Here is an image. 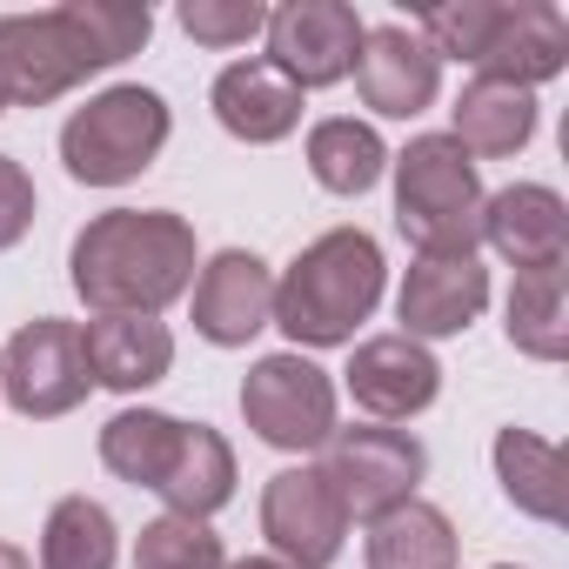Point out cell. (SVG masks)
Returning <instances> with one entry per match:
<instances>
[{"label":"cell","instance_id":"6da1fadb","mask_svg":"<svg viewBox=\"0 0 569 569\" xmlns=\"http://www.w3.org/2000/svg\"><path fill=\"white\" fill-rule=\"evenodd\" d=\"M194 228L174 208H108L68 248V281L94 316H161L194 289Z\"/></svg>","mask_w":569,"mask_h":569},{"label":"cell","instance_id":"7a4b0ae2","mask_svg":"<svg viewBox=\"0 0 569 569\" xmlns=\"http://www.w3.org/2000/svg\"><path fill=\"white\" fill-rule=\"evenodd\" d=\"M382 281H389L382 241L369 228H329L274 281V316L268 322L296 342V356L302 349H342L376 316Z\"/></svg>","mask_w":569,"mask_h":569},{"label":"cell","instance_id":"3957f363","mask_svg":"<svg viewBox=\"0 0 569 569\" xmlns=\"http://www.w3.org/2000/svg\"><path fill=\"white\" fill-rule=\"evenodd\" d=\"M396 168V228L416 254H476L482 248V174L449 134H416Z\"/></svg>","mask_w":569,"mask_h":569},{"label":"cell","instance_id":"277c9868","mask_svg":"<svg viewBox=\"0 0 569 569\" xmlns=\"http://www.w3.org/2000/svg\"><path fill=\"white\" fill-rule=\"evenodd\" d=\"M168 101L141 81H121V88H101L88 108L68 114L61 128V161L81 188H121L134 174H148L168 148Z\"/></svg>","mask_w":569,"mask_h":569},{"label":"cell","instance_id":"5b68a950","mask_svg":"<svg viewBox=\"0 0 569 569\" xmlns=\"http://www.w3.org/2000/svg\"><path fill=\"white\" fill-rule=\"evenodd\" d=\"M241 422L254 429V442L281 449V456H309L322 449L342 422H336V382L329 369H316L309 356L281 349V356H261L248 376H241Z\"/></svg>","mask_w":569,"mask_h":569},{"label":"cell","instance_id":"8992f818","mask_svg":"<svg viewBox=\"0 0 569 569\" xmlns=\"http://www.w3.org/2000/svg\"><path fill=\"white\" fill-rule=\"evenodd\" d=\"M322 482L336 489V502L349 509V522H376L389 516L396 502L416 496V482L429 476V449L409 436V429H389V422H356V429H336L322 442Z\"/></svg>","mask_w":569,"mask_h":569},{"label":"cell","instance_id":"52a82bcc","mask_svg":"<svg viewBox=\"0 0 569 569\" xmlns=\"http://www.w3.org/2000/svg\"><path fill=\"white\" fill-rule=\"evenodd\" d=\"M94 389L88 376V349H81V322L61 316H34L14 329V342L0 349V402L28 422H54L68 409H81Z\"/></svg>","mask_w":569,"mask_h":569},{"label":"cell","instance_id":"ba28073f","mask_svg":"<svg viewBox=\"0 0 569 569\" xmlns=\"http://www.w3.org/2000/svg\"><path fill=\"white\" fill-rule=\"evenodd\" d=\"M261 34H268L261 61H274L281 74L309 94V88L349 81L356 48H362V14L349 8V0H281V8H268Z\"/></svg>","mask_w":569,"mask_h":569},{"label":"cell","instance_id":"9c48e42d","mask_svg":"<svg viewBox=\"0 0 569 569\" xmlns=\"http://www.w3.org/2000/svg\"><path fill=\"white\" fill-rule=\"evenodd\" d=\"M261 536L274 549V562L289 569H329L349 542V509L336 502V489L322 482V469H281L261 489Z\"/></svg>","mask_w":569,"mask_h":569},{"label":"cell","instance_id":"30bf717a","mask_svg":"<svg viewBox=\"0 0 569 569\" xmlns=\"http://www.w3.org/2000/svg\"><path fill=\"white\" fill-rule=\"evenodd\" d=\"M188 309H194V336L214 342V349H248L268 316H274V274L254 248H221L201 261L194 289H188Z\"/></svg>","mask_w":569,"mask_h":569},{"label":"cell","instance_id":"8fae6325","mask_svg":"<svg viewBox=\"0 0 569 569\" xmlns=\"http://www.w3.org/2000/svg\"><path fill=\"white\" fill-rule=\"evenodd\" d=\"M489 309V268L476 254H416L396 289V336L409 342H449Z\"/></svg>","mask_w":569,"mask_h":569},{"label":"cell","instance_id":"7c38bea8","mask_svg":"<svg viewBox=\"0 0 569 569\" xmlns=\"http://www.w3.org/2000/svg\"><path fill=\"white\" fill-rule=\"evenodd\" d=\"M81 81H88V68H81V54H74V41H68L54 8L0 14V101L48 108V101H61Z\"/></svg>","mask_w":569,"mask_h":569},{"label":"cell","instance_id":"4fadbf2b","mask_svg":"<svg viewBox=\"0 0 569 569\" xmlns=\"http://www.w3.org/2000/svg\"><path fill=\"white\" fill-rule=\"evenodd\" d=\"M356 94L362 108H376L382 121H416L436 88H442V61L429 54V41L402 21L389 28H362V48H356Z\"/></svg>","mask_w":569,"mask_h":569},{"label":"cell","instance_id":"5bb4252c","mask_svg":"<svg viewBox=\"0 0 569 569\" xmlns=\"http://www.w3.org/2000/svg\"><path fill=\"white\" fill-rule=\"evenodd\" d=\"M342 382H349L356 409H369L376 422H409L442 396V362L409 336H369V342H356Z\"/></svg>","mask_w":569,"mask_h":569},{"label":"cell","instance_id":"9a60e30c","mask_svg":"<svg viewBox=\"0 0 569 569\" xmlns=\"http://www.w3.org/2000/svg\"><path fill=\"white\" fill-rule=\"evenodd\" d=\"M482 241L516 268H562L569 261V208L556 188L542 181H516V188H496L482 194Z\"/></svg>","mask_w":569,"mask_h":569},{"label":"cell","instance_id":"2e32d148","mask_svg":"<svg viewBox=\"0 0 569 569\" xmlns=\"http://www.w3.org/2000/svg\"><path fill=\"white\" fill-rule=\"evenodd\" d=\"M208 108H214V121H221L234 141H248V148L289 141V134L302 128V88L281 74L274 61H261V54L228 61V68L214 74V88H208Z\"/></svg>","mask_w":569,"mask_h":569},{"label":"cell","instance_id":"e0dca14e","mask_svg":"<svg viewBox=\"0 0 569 569\" xmlns=\"http://www.w3.org/2000/svg\"><path fill=\"white\" fill-rule=\"evenodd\" d=\"M569 68V21L549 8V0H502V14H496V34L476 61L482 81H509L522 94H536L542 81H556Z\"/></svg>","mask_w":569,"mask_h":569},{"label":"cell","instance_id":"ac0fdd59","mask_svg":"<svg viewBox=\"0 0 569 569\" xmlns=\"http://www.w3.org/2000/svg\"><path fill=\"white\" fill-rule=\"evenodd\" d=\"M81 349H88L94 389H114V396H141L174 369V336L161 316H94L81 322Z\"/></svg>","mask_w":569,"mask_h":569},{"label":"cell","instance_id":"d6986e66","mask_svg":"<svg viewBox=\"0 0 569 569\" xmlns=\"http://www.w3.org/2000/svg\"><path fill=\"white\" fill-rule=\"evenodd\" d=\"M449 141L476 161H502V154H522L536 141V94L509 88V81H469L449 108Z\"/></svg>","mask_w":569,"mask_h":569},{"label":"cell","instance_id":"ffe728a7","mask_svg":"<svg viewBox=\"0 0 569 569\" xmlns=\"http://www.w3.org/2000/svg\"><path fill=\"white\" fill-rule=\"evenodd\" d=\"M456 556H462L456 522L436 502H422V496H409L389 516H376L369 522V542H362V562L369 569H456Z\"/></svg>","mask_w":569,"mask_h":569},{"label":"cell","instance_id":"44dd1931","mask_svg":"<svg viewBox=\"0 0 569 569\" xmlns=\"http://www.w3.org/2000/svg\"><path fill=\"white\" fill-rule=\"evenodd\" d=\"M502 329H509V349H522L529 362H562L569 356V261L516 274Z\"/></svg>","mask_w":569,"mask_h":569},{"label":"cell","instance_id":"7402d4cb","mask_svg":"<svg viewBox=\"0 0 569 569\" xmlns=\"http://www.w3.org/2000/svg\"><path fill=\"white\" fill-rule=\"evenodd\" d=\"M154 496L168 502V516L208 522L234 496V449H228V436L208 429V422H188L181 429V449H174V469H168V482Z\"/></svg>","mask_w":569,"mask_h":569},{"label":"cell","instance_id":"603a6c76","mask_svg":"<svg viewBox=\"0 0 569 569\" xmlns=\"http://www.w3.org/2000/svg\"><path fill=\"white\" fill-rule=\"evenodd\" d=\"M489 456H496L502 496L522 516H536V522H562L569 516V502H562V449L549 436H536V429H496Z\"/></svg>","mask_w":569,"mask_h":569},{"label":"cell","instance_id":"cb8c5ba5","mask_svg":"<svg viewBox=\"0 0 569 569\" xmlns=\"http://www.w3.org/2000/svg\"><path fill=\"white\" fill-rule=\"evenodd\" d=\"M309 174L329 188V194H369L382 174H389V148H382V134L369 128V121H356V114H329V121H316L309 128Z\"/></svg>","mask_w":569,"mask_h":569},{"label":"cell","instance_id":"d4e9b609","mask_svg":"<svg viewBox=\"0 0 569 569\" xmlns=\"http://www.w3.org/2000/svg\"><path fill=\"white\" fill-rule=\"evenodd\" d=\"M181 429H188V422L168 416V409H121V416H108V429H101V462H108L121 482H134V489H161L168 469H174Z\"/></svg>","mask_w":569,"mask_h":569},{"label":"cell","instance_id":"484cf974","mask_svg":"<svg viewBox=\"0 0 569 569\" xmlns=\"http://www.w3.org/2000/svg\"><path fill=\"white\" fill-rule=\"evenodd\" d=\"M54 14H61V28H68V41H74V54H81L88 74L121 68L154 34V14L148 8H128V0H61Z\"/></svg>","mask_w":569,"mask_h":569},{"label":"cell","instance_id":"4316f807","mask_svg":"<svg viewBox=\"0 0 569 569\" xmlns=\"http://www.w3.org/2000/svg\"><path fill=\"white\" fill-rule=\"evenodd\" d=\"M121 529L94 496H61L41 522V569H114Z\"/></svg>","mask_w":569,"mask_h":569},{"label":"cell","instance_id":"83f0119b","mask_svg":"<svg viewBox=\"0 0 569 569\" xmlns=\"http://www.w3.org/2000/svg\"><path fill=\"white\" fill-rule=\"evenodd\" d=\"M221 536L194 516H154L134 536V569H221Z\"/></svg>","mask_w":569,"mask_h":569},{"label":"cell","instance_id":"f1b7e54d","mask_svg":"<svg viewBox=\"0 0 569 569\" xmlns=\"http://www.w3.org/2000/svg\"><path fill=\"white\" fill-rule=\"evenodd\" d=\"M174 21L201 48H248L268 28V8H261V0H181Z\"/></svg>","mask_w":569,"mask_h":569},{"label":"cell","instance_id":"f546056e","mask_svg":"<svg viewBox=\"0 0 569 569\" xmlns=\"http://www.w3.org/2000/svg\"><path fill=\"white\" fill-rule=\"evenodd\" d=\"M34 181H28V168L14 161V154H0V248H14L28 228H34Z\"/></svg>","mask_w":569,"mask_h":569},{"label":"cell","instance_id":"4dcf8cb0","mask_svg":"<svg viewBox=\"0 0 569 569\" xmlns=\"http://www.w3.org/2000/svg\"><path fill=\"white\" fill-rule=\"evenodd\" d=\"M0 569H34V556H28V549H14V542H0Z\"/></svg>","mask_w":569,"mask_h":569},{"label":"cell","instance_id":"1f68e13d","mask_svg":"<svg viewBox=\"0 0 569 569\" xmlns=\"http://www.w3.org/2000/svg\"><path fill=\"white\" fill-rule=\"evenodd\" d=\"M221 569H289V562H274V556H234V562H221Z\"/></svg>","mask_w":569,"mask_h":569},{"label":"cell","instance_id":"d6a6232c","mask_svg":"<svg viewBox=\"0 0 569 569\" xmlns=\"http://www.w3.org/2000/svg\"><path fill=\"white\" fill-rule=\"evenodd\" d=\"M489 569H522V562H489Z\"/></svg>","mask_w":569,"mask_h":569},{"label":"cell","instance_id":"836d02e7","mask_svg":"<svg viewBox=\"0 0 569 569\" xmlns=\"http://www.w3.org/2000/svg\"><path fill=\"white\" fill-rule=\"evenodd\" d=\"M0 114H8V101H0Z\"/></svg>","mask_w":569,"mask_h":569}]
</instances>
